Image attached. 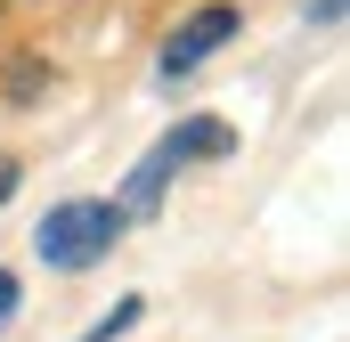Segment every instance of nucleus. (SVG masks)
<instances>
[{
  "label": "nucleus",
  "mask_w": 350,
  "mask_h": 342,
  "mask_svg": "<svg viewBox=\"0 0 350 342\" xmlns=\"http://www.w3.org/2000/svg\"><path fill=\"white\" fill-rule=\"evenodd\" d=\"M114 237H122V204L74 196V204H57V212L33 228V253L49 261V269H98V261L114 253Z\"/></svg>",
  "instance_id": "1"
},
{
  "label": "nucleus",
  "mask_w": 350,
  "mask_h": 342,
  "mask_svg": "<svg viewBox=\"0 0 350 342\" xmlns=\"http://www.w3.org/2000/svg\"><path fill=\"white\" fill-rule=\"evenodd\" d=\"M228 147H237V139H228V122H212V114H196V122H179L172 139H163V147H155L147 163L131 171V196H122V212H155L179 163H204V155H228Z\"/></svg>",
  "instance_id": "2"
},
{
  "label": "nucleus",
  "mask_w": 350,
  "mask_h": 342,
  "mask_svg": "<svg viewBox=\"0 0 350 342\" xmlns=\"http://www.w3.org/2000/svg\"><path fill=\"white\" fill-rule=\"evenodd\" d=\"M228 33H237V8H228V0H212V8H196V16L179 25L172 41H163V74H187V66H204V57H212V49L228 41Z\"/></svg>",
  "instance_id": "3"
},
{
  "label": "nucleus",
  "mask_w": 350,
  "mask_h": 342,
  "mask_svg": "<svg viewBox=\"0 0 350 342\" xmlns=\"http://www.w3.org/2000/svg\"><path fill=\"white\" fill-rule=\"evenodd\" d=\"M41 82H49V66H41V57H16V66H8V98H33Z\"/></svg>",
  "instance_id": "4"
},
{
  "label": "nucleus",
  "mask_w": 350,
  "mask_h": 342,
  "mask_svg": "<svg viewBox=\"0 0 350 342\" xmlns=\"http://www.w3.org/2000/svg\"><path fill=\"white\" fill-rule=\"evenodd\" d=\"M8 318H16V277L0 269V326H8Z\"/></svg>",
  "instance_id": "5"
},
{
  "label": "nucleus",
  "mask_w": 350,
  "mask_h": 342,
  "mask_svg": "<svg viewBox=\"0 0 350 342\" xmlns=\"http://www.w3.org/2000/svg\"><path fill=\"white\" fill-rule=\"evenodd\" d=\"M16 179H25V171H16V155H0V204L16 196Z\"/></svg>",
  "instance_id": "6"
},
{
  "label": "nucleus",
  "mask_w": 350,
  "mask_h": 342,
  "mask_svg": "<svg viewBox=\"0 0 350 342\" xmlns=\"http://www.w3.org/2000/svg\"><path fill=\"white\" fill-rule=\"evenodd\" d=\"M310 16H318V25H334V16H342V0H310Z\"/></svg>",
  "instance_id": "7"
}]
</instances>
